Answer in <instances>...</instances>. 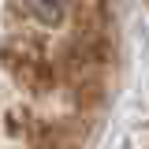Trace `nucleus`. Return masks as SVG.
<instances>
[{"label": "nucleus", "mask_w": 149, "mask_h": 149, "mask_svg": "<svg viewBox=\"0 0 149 149\" xmlns=\"http://www.w3.org/2000/svg\"><path fill=\"white\" fill-rule=\"evenodd\" d=\"M26 11L41 22V26H60V19L67 15V4L71 0H22Z\"/></svg>", "instance_id": "f257e3e1"}]
</instances>
